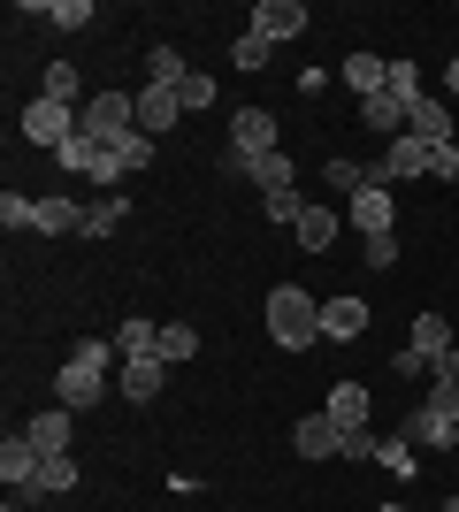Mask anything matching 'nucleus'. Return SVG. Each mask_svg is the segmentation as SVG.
Masks as SVG:
<instances>
[{"label": "nucleus", "instance_id": "nucleus-1", "mask_svg": "<svg viewBox=\"0 0 459 512\" xmlns=\"http://www.w3.org/2000/svg\"><path fill=\"white\" fill-rule=\"evenodd\" d=\"M115 367H123L115 337H85V344H77V352L62 360V375H54V406H69V413L100 406V398L115 390Z\"/></svg>", "mask_w": 459, "mask_h": 512}, {"label": "nucleus", "instance_id": "nucleus-2", "mask_svg": "<svg viewBox=\"0 0 459 512\" xmlns=\"http://www.w3.org/2000/svg\"><path fill=\"white\" fill-rule=\"evenodd\" d=\"M261 321H268V337L284 344V352L322 344V299H314V291H299V283H276V291H268V306H261Z\"/></svg>", "mask_w": 459, "mask_h": 512}, {"label": "nucleus", "instance_id": "nucleus-3", "mask_svg": "<svg viewBox=\"0 0 459 512\" xmlns=\"http://www.w3.org/2000/svg\"><path fill=\"white\" fill-rule=\"evenodd\" d=\"M398 436H406V444H421V451H452V436H459V390H452V383H429Z\"/></svg>", "mask_w": 459, "mask_h": 512}, {"label": "nucleus", "instance_id": "nucleus-4", "mask_svg": "<svg viewBox=\"0 0 459 512\" xmlns=\"http://www.w3.org/2000/svg\"><path fill=\"white\" fill-rule=\"evenodd\" d=\"M230 153H238V161H268V153H284V123H276L268 107H230Z\"/></svg>", "mask_w": 459, "mask_h": 512}, {"label": "nucleus", "instance_id": "nucleus-5", "mask_svg": "<svg viewBox=\"0 0 459 512\" xmlns=\"http://www.w3.org/2000/svg\"><path fill=\"white\" fill-rule=\"evenodd\" d=\"M23 123V138H31V146H46V153H62L69 138H77V130H85V115H77V107H62V100H31L16 115Z\"/></svg>", "mask_w": 459, "mask_h": 512}, {"label": "nucleus", "instance_id": "nucleus-6", "mask_svg": "<svg viewBox=\"0 0 459 512\" xmlns=\"http://www.w3.org/2000/svg\"><path fill=\"white\" fill-rule=\"evenodd\" d=\"M138 130V92H92L85 100V138L115 146V138H131Z\"/></svg>", "mask_w": 459, "mask_h": 512}, {"label": "nucleus", "instance_id": "nucleus-7", "mask_svg": "<svg viewBox=\"0 0 459 512\" xmlns=\"http://www.w3.org/2000/svg\"><path fill=\"white\" fill-rule=\"evenodd\" d=\"M429 153L437 146H421L414 130H398L391 146H383V161H375V176H383V184H414V176H429Z\"/></svg>", "mask_w": 459, "mask_h": 512}, {"label": "nucleus", "instance_id": "nucleus-8", "mask_svg": "<svg viewBox=\"0 0 459 512\" xmlns=\"http://www.w3.org/2000/svg\"><path fill=\"white\" fill-rule=\"evenodd\" d=\"M391 184H383V176H375V184H368V192H352L345 199V222H352V230H360V237H391Z\"/></svg>", "mask_w": 459, "mask_h": 512}, {"label": "nucleus", "instance_id": "nucleus-9", "mask_svg": "<svg viewBox=\"0 0 459 512\" xmlns=\"http://www.w3.org/2000/svg\"><path fill=\"white\" fill-rule=\"evenodd\" d=\"M306 23H314V16H306L299 0H261V8H253V31H261L268 46H291V39H306Z\"/></svg>", "mask_w": 459, "mask_h": 512}, {"label": "nucleus", "instance_id": "nucleus-10", "mask_svg": "<svg viewBox=\"0 0 459 512\" xmlns=\"http://www.w3.org/2000/svg\"><path fill=\"white\" fill-rule=\"evenodd\" d=\"M39 459H46V451L31 444L23 428H16V436H8V444H0V482H8V497H23V490H31V482H39Z\"/></svg>", "mask_w": 459, "mask_h": 512}, {"label": "nucleus", "instance_id": "nucleus-11", "mask_svg": "<svg viewBox=\"0 0 459 512\" xmlns=\"http://www.w3.org/2000/svg\"><path fill=\"white\" fill-rule=\"evenodd\" d=\"M291 451H299V459H345V428L329 421V413H306V421L291 428Z\"/></svg>", "mask_w": 459, "mask_h": 512}, {"label": "nucleus", "instance_id": "nucleus-12", "mask_svg": "<svg viewBox=\"0 0 459 512\" xmlns=\"http://www.w3.org/2000/svg\"><path fill=\"white\" fill-rule=\"evenodd\" d=\"M176 123H184V100H176L169 85H138V130H146V138H169Z\"/></svg>", "mask_w": 459, "mask_h": 512}, {"label": "nucleus", "instance_id": "nucleus-13", "mask_svg": "<svg viewBox=\"0 0 459 512\" xmlns=\"http://www.w3.org/2000/svg\"><path fill=\"white\" fill-rule=\"evenodd\" d=\"M337 85H352L360 100H375V92H391V62L360 46V54H345V62H337Z\"/></svg>", "mask_w": 459, "mask_h": 512}, {"label": "nucleus", "instance_id": "nucleus-14", "mask_svg": "<svg viewBox=\"0 0 459 512\" xmlns=\"http://www.w3.org/2000/svg\"><path fill=\"white\" fill-rule=\"evenodd\" d=\"M161 383H169V360H123V367H115V390H123L131 406H153Z\"/></svg>", "mask_w": 459, "mask_h": 512}, {"label": "nucleus", "instance_id": "nucleus-15", "mask_svg": "<svg viewBox=\"0 0 459 512\" xmlns=\"http://www.w3.org/2000/svg\"><path fill=\"white\" fill-rule=\"evenodd\" d=\"M368 337V299H322V344Z\"/></svg>", "mask_w": 459, "mask_h": 512}, {"label": "nucleus", "instance_id": "nucleus-16", "mask_svg": "<svg viewBox=\"0 0 459 512\" xmlns=\"http://www.w3.org/2000/svg\"><path fill=\"white\" fill-rule=\"evenodd\" d=\"M406 130H414L421 146H452V100H437V92L414 100V107H406Z\"/></svg>", "mask_w": 459, "mask_h": 512}, {"label": "nucleus", "instance_id": "nucleus-17", "mask_svg": "<svg viewBox=\"0 0 459 512\" xmlns=\"http://www.w3.org/2000/svg\"><path fill=\"white\" fill-rule=\"evenodd\" d=\"M322 413H329V421H337V428H345V436H352V428H368V413H375V398H368V390H360V383H329V398H322Z\"/></svg>", "mask_w": 459, "mask_h": 512}, {"label": "nucleus", "instance_id": "nucleus-18", "mask_svg": "<svg viewBox=\"0 0 459 512\" xmlns=\"http://www.w3.org/2000/svg\"><path fill=\"white\" fill-rule=\"evenodd\" d=\"M23 436H31L39 451H69V436H77V413H69V406H39L31 421H23Z\"/></svg>", "mask_w": 459, "mask_h": 512}, {"label": "nucleus", "instance_id": "nucleus-19", "mask_svg": "<svg viewBox=\"0 0 459 512\" xmlns=\"http://www.w3.org/2000/svg\"><path fill=\"white\" fill-rule=\"evenodd\" d=\"M337 230H345V207H306L291 237H299L306 253H329V245H337Z\"/></svg>", "mask_w": 459, "mask_h": 512}, {"label": "nucleus", "instance_id": "nucleus-20", "mask_svg": "<svg viewBox=\"0 0 459 512\" xmlns=\"http://www.w3.org/2000/svg\"><path fill=\"white\" fill-rule=\"evenodd\" d=\"M69 490H77V451H46V459H39V482H31L23 497H69Z\"/></svg>", "mask_w": 459, "mask_h": 512}, {"label": "nucleus", "instance_id": "nucleus-21", "mask_svg": "<svg viewBox=\"0 0 459 512\" xmlns=\"http://www.w3.org/2000/svg\"><path fill=\"white\" fill-rule=\"evenodd\" d=\"M31 230L39 237H69V230H85V207H77V199H39V214H31Z\"/></svg>", "mask_w": 459, "mask_h": 512}, {"label": "nucleus", "instance_id": "nucleus-22", "mask_svg": "<svg viewBox=\"0 0 459 512\" xmlns=\"http://www.w3.org/2000/svg\"><path fill=\"white\" fill-rule=\"evenodd\" d=\"M406 352H421V360H429V375H437V360L452 352V329H444V314H414V337H406Z\"/></svg>", "mask_w": 459, "mask_h": 512}, {"label": "nucleus", "instance_id": "nucleus-23", "mask_svg": "<svg viewBox=\"0 0 459 512\" xmlns=\"http://www.w3.org/2000/svg\"><path fill=\"white\" fill-rule=\"evenodd\" d=\"M123 214H131V199H123V192H100L85 207V230H77V237H115V230H123Z\"/></svg>", "mask_w": 459, "mask_h": 512}, {"label": "nucleus", "instance_id": "nucleus-24", "mask_svg": "<svg viewBox=\"0 0 459 512\" xmlns=\"http://www.w3.org/2000/svg\"><path fill=\"white\" fill-rule=\"evenodd\" d=\"M360 123H368L375 138H383V146H391L398 130H406V107H398L391 92H375V100H360Z\"/></svg>", "mask_w": 459, "mask_h": 512}, {"label": "nucleus", "instance_id": "nucleus-25", "mask_svg": "<svg viewBox=\"0 0 459 512\" xmlns=\"http://www.w3.org/2000/svg\"><path fill=\"white\" fill-rule=\"evenodd\" d=\"M153 360H169V367L199 360V329L192 321H161V352H153Z\"/></svg>", "mask_w": 459, "mask_h": 512}, {"label": "nucleus", "instance_id": "nucleus-26", "mask_svg": "<svg viewBox=\"0 0 459 512\" xmlns=\"http://www.w3.org/2000/svg\"><path fill=\"white\" fill-rule=\"evenodd\" d=\"M253 184H261V199L299 192V169H291V153H268V161H253Z\"/></svg>", "mask_w": 459, "mask_h": 512}, {"label": "nucleus", "instance_id": "nucleus-27", "mask_svg": "<svg viewBox=\"0 0 459 512\" xmlns=\"http://www.w3.org/2000/svg\"><path fill=\"white\" fill-rule=\"evenodd\" d=\"M184 77H192V62H184V54H176V46H153L146 54V85H184Z\"/></svg>", "mask_w": 459, "mask_h": 512}, {"label": "nucleus", "instance_id": "nucleus-28", "mask_svg": "<svg viewBox=\"0 0 459 512\" xmlns=\"http://www.w3.org/2000/svg\"><path fill=\"white\" fill-rule=\"evenodd\" d=\"M322 176H329V192L352 199V192H368V184H375V161H329Z\"/></svg>", "mask_w": 459, "mask_h": 512}, {"label": "nucleus", "instance_id": "nucleus-29", "mask_svg": "<svg viewBox=\"0 0 459 512\" xmlns=\"http://www.w3.org/2000/svg\"><path fill=\"white\" fill-rule=\"evenodd\" d=\"M77 85H85V77H77L69 62H54V69L39 77V100H62V107H77ZM77 115H85V107H77Z\"/></svg>", "mask_w": 459, "mask_h": 512}, {"label": "nucleus", "instance_id": "nucleus-30", "mask_svg": "<svg viewBox=\"0 0 459 512\" xmlns=\"http://www.w3.org/2000/svg\"><path fill=\"white\" fill-rule=\"evenodd\" d=\"M115 153H123V169H153V153H161V138H146V130H131V138H115Z\"/></svg>", "mask_w": 459, "mask_h": 512}, {"label": "nucleus", "instance_id": "nucleus-31", "mask_svg": "<svg viewBox=\"0 0 459 512\" xmlns=\"http://www.w3.org/2000/svg\"><path fill=\"white\" fill-rule=\"evenodd\" d=\"M391 100H398V107L429 100V85H421V69H414V62H391Z\"/></svg>", "mask_w": 459, "mask_h": 512}, {"label": "nucleus", "instance_id": "nucleus-32", "mask_svg": "<svg viewBox=\"0 0 459 512\" xmlns=\"http://www.w3.org/2000/svg\"><path fill=\"white\" fill-rule=\"evenodd\" d=\"M46 23H54V31H85V23H92V0H46Z\"/></svg>", "mask_w": 459, "mask_h": 512}, {"label": "nucleus", "instance_id": "nucleus-33", "mask_svg": "<svg viewBox=\"0 0 459 512\" xmlns=\"http://www.w3.org/2000/svg\"><path fill=\"white\" fill-rule=\"evenodd\" d=\"M176 100H184V115H199V107H215V77H207V69H192V77L176 85Z\"/></svg>", "mask_w": 459, "mask_h": 512}, {"label": "nucleus", "instance_id": "nucleus-34", "mask_svg": "<svg viewBox=\"0 0 459 512\" xmlns=\"http://www.w3.org/2000/svg\"><path fill=\"white\" fill-rule=\"evenodd\" d=\"M31 214H39V199H23V192H0V230H31Z\"/></svg>", "mask_w": 459, "mask_h": 512}, {"label": "nucleus", "instance_id": "nucleus-35", "mask_svg": "<svg viewBox=\"0 0 459 512\" xmlns=\"http://www.w3.org/2000/svg\"><path fill=\"white\" fill-rule=\"evenodd\" d=\"M268 54H276V46H268L261 31H245V39L230 46V62H238V69H268Z\"/></svg>", "mask_w": 459, "mask_h": 512}, {"label": "nucleus", "instance_id": "nucleus-36", "mask_svg": "<svg viewBox=\"0 0 459 512\" xmlns=\"http://www.w3.org/2000/svg\"><path fill=\"white\" fill-rule=\"evenodd\" d=\"M261 214H268V222H284V230H299L306 199H299V192H276V199H261Z\"/></svg>", "mask_w": 459, "mask_h": 512}, {"label": "nucleus", "instance_id": "nucleus-37", "mask_svg": "<svg viewBox=\"0 0 459 512\" xmlns=\"http://www.w3.org/2000/svg\"><path fill=\"white\" fill-rule=\"evenodd\" d=\"M360 260L368 268H398V237H360Z\"/></svg>", "mask_w": 459, "mask_h": 512}, {"label": "nucleus", "instance_id": "nucleus-38", "mask_svg": "<svg viewBox=\"0 0 459 512\" xmlns=\"http://www.w3.org/2000/svg\"><path fill=\"white\" fill-rule=\"evenodd\" d=\"M429 176H437V184H459V138H452V146H437V153H429Z\"/></svg>", "mask_w": 459, "mask_h": 512}, {"label": "nucleus", "instance_id": "nucleus-39", "mask_svg": "<svg viewBox=\"0 0 459 512\" xmlns=\"http://www.w3.org/2000/svg\"><path fill=\"white\" fill-rule=\"evenodd\" d=\"M391 375H398V383H429V360H421V352H406V344H398Z\"/></svg>", "mask_w": 459, "mask_h": 512}, {"label": "nucleus", "instance_id": "nucleus-40", "mask_svg": "<svg viewBox=\"0 0 459 512\" xmlns=\"http://www.w3.org/2000/svg\"><path fill=\"white\" fill-rule=\"evenodd\" d=\"M383 467H391L398 482H414V444H406V436H398V444H383Z\"/></svg>", "mask_w": 459, "mask_h": 512}, {"label": "nucleus", "instance_id": "nucleus-41", "mask_svg": "<svg viewBox=\"0 0 459 512\" xmlns=\"http://www.w3.org/2000/svg\"><path fill=\"white\" fill-rule=\"evenodd\" d=\"M345 459H383V436H375V428H352V436H345Z\"/></svg>", "mask_w": 459, "mask_h": 512}, {"label": "nucleus", "instance_id": "nucleus-42", "mask_svg": "<svg viewBox=\"0 0 459 512\" xmlns=\"http://www.w3.org/2000/svg\"><path fill=\"white\" fill-rule=\"evenodd\" d=\"M329 85H337V77H329V69H299V92H306V100H322Z\"/></svg>", "mask_w": 459, "mask_h": 512}, {"label": "nucleus", "instance_id": "nucleus-43", "mask_svg": "<svg viewBox=\"0 0 459 512\" xmlns=\"http://www.w3.org/2000/svg\"><path fill=\"white\" fill-rule=\"evenodd\" d=\"M444 100H459V62H452V69H444Z\"/></svg>", "mask_w": 459, "mask_h": 512}, {"label": "nucleus", "instance_id": "nucleus-44", "mask_svg": "<svg viewBox=\"0 0 459 512\" xmlns=\"http://www.w3.org/2000/svg\"><path fill=\"white\" fill-rule=\"evenodd\" d=\"M444 512H459V490H452V497H444Z\"/></svg>", "mask_w": 459, "mask_h": 512}, {"label": "nucleus", "instance_id": "nucleus-45", "mask_svg": "<svg viewBox=\"0 0 459 512\" xmlns=\"http://www.w3.org/2000/svg\"><path fill=\"white\" fill-rule=\"evenodd\" d=\"M8 512H23V497H8Z\"/></svg>", "mask_w": 459, "mask_h": 512}, {"label": "nucleus", "instance_id": "nucleus-46", "mask_svg": "<svg viewBox=\"0 0 459 512\" xmlns=\"http://www.w3.org/2000/svg\"><path fill=\"white\" fill-rule=\"evenodd\" d=\"M375 512H406V505H375Z\"/></svg>", "mask_w": 459, "mask_h": 512}, {"label": "nucleus", "instance_id": "nucleus-47", "mask_svg": "<svg viewBox=\"0 0 459 512\" xmlns=\"http://www.w3.org/2000/svg\"><path fill=\"white\" fill-rule=\"evenodd\" d=\"M452 451H459V436H452Z\"/></svg>", "mask_w": 459, "mask_h": 512}]
</instances>
